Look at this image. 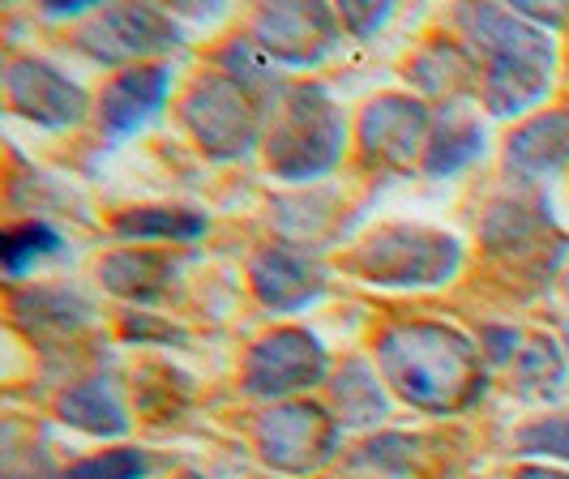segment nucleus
Here are the masks:
<instances>
[{
  "label": "nucleus",
  "mask_w": 569,
  "mask_h": 479,
  "mask_svg": "<svg viewBox=\"0 0 569 479\" xmlns=\"http://www.w3.org/2000/svg\"><path fill=\"white\" fill-rule=\"evenodd\" d=\"M377 356L395 390L428 411L462 407L485 386L476 347L446 326H399L381 339Z\"/></svg>",
  "instance_id": "obj_1"
},
{
  "label": "nucleus",
  "mask_w": 569,
  "mask_h": 479,
  "mask_svg": "<svg viewBox=\"0 0 569 479\" xmlns=\"http://www.w3.org/2000/svg\"><path fill=\"white\" fill-rule=\"evenodd\" d=\"M458 22L488 57L485 99L497 116H513L548 94L552 43L540 27L506 9H462Z\"/></svg>",
  "instance_id": "obj_2"
},
{
  "label": "nucleus",
  "mask_w": 569,
  "mask_h": 479,
  "mask_svg": "<svg viewBox=\"0 0 569 479\" xmlns=\"http://www.w3.org/2000/svg\"><path fill=\"white\" fill-rule=\"evenodd\" d=\"M342 150V116L326 99V90L300 86L283 103V116L270 133V168L287 180L321 176Z\"/></svg>",
  "instance_id": "obj_3"
},
{
  "label": "nucleus",
  "mask_w": 569,
  "mask_h": 479,
  "mask_svg": "<svg viewBox=\"0 0 569 479\" xmlns=\"http://www.w3.org/2000/svg\"><path fill=\"white\" fill-rule=\"evenodd\" d=\"M360 266L372 282H441L455 275L458 245L450 236L390 227V231H377L365 245Z\"/></svg>",
  "instance_id": "obj_4"
},
{
  "label": "nucleus",
  "mask_w": 569,
  "mask_h": 479,
  "mask_svg": "<svg viewBox=\"0 0 569 479\" xmlns=\"http://www.w3.org/2000/svg\"><path fill=\"white\" fill-rule=\"evenodd\" d=\"M257 437H261L266 462H274L279 471H291V476H309V471H317L335 453L339 428L326 420L321 407L291 402V407L270 411L261 420V428H257Z\"/></svg>",
  "instance_id": "obj_5"
},
{
  "label": "nucleus",
  "mask_w": 569,
  "mask_h": 479,
  "mask_svg": "<svg viewBox=\"0 0 569 479\" xmlns=\"http://www.w3.org/2000/svg\"><path fill=\"white\" fill-rule=\"evenodd\" d=\"M184 120H189L193 138L201 141V150H210L219 159L244 154L257 138L253 108H249L244 90L231 82V78L198 82V90L184 103Z\"/></svg>",
  "instance_id": "obj_6"
},
{
  "label": "nucleus",
  "mask_w": 569,
  "mask_h": 479,
  "mask_svg": "<svg viewBox=\"0 0 569 479\" xmlns=\"http://www.w3.org/2000/svg\"><path fill=\"white\" fill-rule=\"evenodd\" d=\"M326 377V351L313 335L305 330H279L270 339H261L244 365V386L249 395H291L317 386Z\"/></svg>",
  "instance_id": "obj_7"
},
{
  "label": "nucleus",
  "mask_w": 569,
  "mask_h": 479,
  "mask_svg": "<svg viewBox=\"0 0 569 479\" xmlns=\"http://www.w3.org/2000/svg\"><path fill=\"white\" fill-rule=\"evenodd\" d=\"M180 43V30L171 27L159 9H146V4H120L99 13L90 27L82 30V48L90 57L108 60H138L146 52H163Z\"/></svg>",
  "instance_id": "obj_8"
},
{
  "label": "nucleus",
  "mask_w": 569,
  "mask_h": 479,
  "mask_svg": "<svg viewBox=\"0 0 569 479\" xmlns=\"http://www.w3.org/2000/svg\"><path fill=\"white\" fill-rule=\"evenodd\" d=\"M335 39H339L335 18L321 4H270L257 18L261 52L287 60V64H313L335 48Z\"/></svg>",
  "instance_id": "obj_9"
},
{
  "label": "nucleus",
  "mask_w": 569,
  "mask_h": 479,
  "mask_svg": "<svg viewBox=\"0 0 569 479\" xmlns=\"http://www.w3.org/2000/svg\"><path fill=\"white\" fill-rule=\"evenodd\" d=\"M4 90L13 108L39 124H73L86 112V90L60 78L43 60H13L4 73Z\"/></svg>",
  "instance_id": "obj_10"
},
{
  "label": "nucleus",
  "mask_w": 569,
  "mask_h": 479,
  "mask_svg": "<svg viewBox=\"0 0 569 479\" xmlns=\"http://www.w3.org/2000/svg\"><path fill=\"white\" fill-rule=\"evenodd\" d=\"M168 86H171V73L163 64L120 73V78L108 86V94H103V129H108V138H129V133H138L146 120L163 108Z\"/></svg>",
  "instance_id": "obj_11"
},
{
  "label": "nucleus",
  "mask_w": 569,
  "mask_h": 479,
  "mask_svg": "<svg viewBox=\"0 0 569 479\" xmlns=\"http://www.w3.org/2000/svg\"><path fill=\"white\" fill-rule=\"evenodd\" d=\"M428 116L411 99H377L360 120V138L365 150L386 159V163H407L416 154V146L425 141Z\"/></svg>",
  "instance_id": "obj_12"
},
{
  "label": "nucleus",
  "mask_w": 569,
  "mask_h": 479,
  "mask_svg": "<svg viewBox=\"0 0 569 479\" xmlns=\"http://www.w3.org/2000/svg\"><path fill=\"white\" fill-rule=\"evenodd\" d=\"M253 287L270 309L291 312L300 309V305H309V300H317L321 275H317L305 257L287 253V249H266L253 261Z\"/></svg>",
  "instance_id": "obj_13"
},
{
  "label": "nucleus",
  "mask_w": 569,
  "mask_h": 479,
  "mask_svg": "<svg viewBox=\"0 0 569 479\" xmlns=\"http://www.w3.org/2000/svg\"><path fill=\"white\" fill-rule=\"evenodd\" d=\"M510 168L522 171L527 180L557 171L569 159V116L548 112L540 120H531L527 129H518L510 138Z\"/></svg>",
  "instance_id": "obj_14"
},
{
  "label": "nucleus",
  "mask_w": 569,
  "mask_h": 479,
  "mask_svg": "<svg viewBox=\"0 0 569 479\" xmlns=\"http://www.w3.org/2000/svg\"><path fill=\"white\" fill-rule=\"evenodd\" d=\"M99 279L108 282L116 296L154 300L171 287V266L154 253H116L99 266Z\"/></svg>",
  "instance_id": "obj_15"
},
{
  "label": "nucleus",
  "mask_w": 569,
  "mask_h": 479,
  "mask_svg": "<svg viewBox=\"0 0 569 479\" xmlns=\"http://www.w3.org/2000/svg\"><path fill=\"white\" fill-rule=\"evenodd\" d=\"M60 416L69 423H78V428H86V432H99V437H116V432L129 428L124 407L116 402L103 381H86L78 390H69V395L60 398Z\"/></svg>",
  "instance_id": "obj_16"
},
{
  "label": "nucleus",
  "mask_w": 569,
  "mask_h": 479,
  "mask_svg": "<svg viewBox=\"0 0 569 479\" xmlns=\"http://www.w3.org/2000/svg\"><path fill=\"white\" fill-rule=\"evenodd\" d=\"M335 395H339V411H342V423H347V428H360V423L381 420V411H386V398H381V390H377V381H372V372L365 360L342 365L339 381H335Z\"/></svg>",
  "instance_id": "obj_17"
},
{
  "label": "nucleus",
  "mask_w": 569,
  "mask_h": 479,
  "mask_svg": "<svg viewBox=\"0 0 569 479\" xmlns=\"http://www.w3.org/2000/svg\"><path fill=\"white\" fill-rule=\"evenodd\" d=\"M116 231L120 236H138V240H150V236L193 240V236L206 231V219L189 214V210H133V214H120L116 219Z\"/></svg>",
  "instance_id": "obj_18"
},
{
  "label": "nucleus",
  "mask_w": 569,
  "mask_h": 479,
  "mask_svg": "<svg viewBox=\"0 0 569 479\" xmlns=\"http://www.w3.org/2000/svg\"><path fill=\"white\" fill-rule=\"evenodd\" d=\"M480 129L476 124H446L437 138L428 141V159L425 168L432 171V176H450L455 168H462L467 159H476L480 154Z\"/></svg>",
  "instance_id": "obj_19"
},
{
  "label": "nucleus",
  "mask_w": 569,
  "mask_h": 479,
  "mask_svg": "<svg viewBox=\"0 0 569 479\" xmlns=\"http://www.w3.org/2000/svg\"><path fill=\"white\" fill-rule=\"evenodd\" d=\"M518 381L527 395H557L561 381H566V365L557 356L552 342H531L522 356H518Z\"/></svg>",
  "instance_id": "obj_20"
},
{
  "label": "nucleus",
  "mask_w": 569,
  "mask_h": 479,
  "mask_svg": "<svg viewBox=\"0 0 569 479\" xmlns=\"http://www.w3.org/2000/svg\"><path fill=\"white\" fill-rule=\"evenodd\" d=\"M60 240L52 227L43 223H22L13 227L9 236H4V245H0V257H4V266H9V275H22L27 270V261H34V257L52 253Z\"/></svg>",
  "instance_id": "obj_21"
},
{
  "label": "nucleus",
  "mask_w": 569,
  "mask_h": 479,
  "mask_svg": "<svg viewBox=\"0 0 569 479\" xmlns=\"http://www.w3.org/2000/svg\"><path fill=\"white\" fill-rule=\"evenodd\" d=\"M142 471H146V458L138 450H112L78 462L69 471V479H142Z\"/></svg>",
  "instance_id": "obj_22"
},
{
  "label": "nucleus",
  "mask_w": 569,
  "mask_h": 479,
  "mask_svg": "<svg viewBox=\"0 0 569 479\" xmlns=\"http://www.w3.org/2000/svg\"><path fill=\"white\" fill-rule=\"evenodd\" d=\"M518 446L527 453H552V458H569V416L566 420H543L518 432Z\"/></svg>",
  "instance_id": "obj_23"
},
{
  "label": "nucleus",
  "mask_w": 569,
  "mask_h": 479,
  "mask_svg": "<svg viewBox=\"0 0 569 479\" xmlns=\"http://www.w3.org/2000/svg\"><path fill=\"white\" fill-rule=\"evenodd\" d=\"M386 18H390V4H342V22L351 27V34H360V39H369Z\"/></svg>",
  "instance_id": "obj_24"
},
{
  "label": "nucleus",
  "mask_w": 569,
  "mask_h": 479,
  "mask_svg": "<svg viewBox=\"0 0 569 479\" xmlns=\"http://www.w3.org/2000/svg\"><path fill=\"white\" fill-rule=\"evenodd\" d=\"M488 339L497 342V347H492V351H488V356H492V360H506V356H510V342H513V335H510V330H488Z\"/></svg>",
  "instance_id": "obj_25"
},
{
  "label": "nucleus",
  "mask_w": 569,
  "mask_h": 479,
  "mask_svg": "<svg viewBox=\"0 0 569 479\" xmlns=\"http://www.w3.org/2000/svg\"><path fill=\"white\" fill-rule=\"evenodd\" d=\"M518 479H569L561 471H543V467H527V471H518Z\"/></svg>",
  "instance_id": "obj_26"
}]
</instances>
